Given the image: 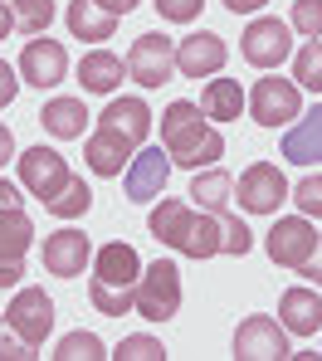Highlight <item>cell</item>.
Returning <instances> with one entry per match:
<instances>
[{
	"label": "cell",
	"instance_id": "39",
	"mask_svg": "<svg viewBox=\"0 0 322 361\" xmlns=\"http://www.w3.org/2000/svg\"><path fill=\"white\" fill-rule=\"evenodd\" d=\"M298 274H303V279H313V283L322 288V235H318V244H313V254H308V264H303Z\"/></svg>",
	"mask_w": 322,
	"mask_h": 361
},
{
	"label": "cell",
	"instance_id": "10",
	"mask_svg": "<svg viewBox=\"0 0 322 361\" xmlns=\"http://www.w3.org/2000/svg\"><path fill=\"white\" fill-rule=\"evenodd\" d=\"M15 161H20V185H25L39 205H49V200L68 185V176H73V171H68V161L54 152V147H44V142H39V147H30V152H20Z\"/></svg>",
	"mask_w": 322,
	"mask_h": 361
},
{
	"label": "cell",
	"instance_id": "35",
	"mask_svg": "<svg viewBox=\"0 0 322 361\" xmlns=\"http://www.w3.org/2000/svg\"><path fill=\"white\" fill-rule=\"evenodd\" d=\"M220 220H225V254H235V259H244V254L254 249V235H249V225H244L240 215H230V210H225Z\"/></svg>",
	"mask_w": 322,
	"mask_h": 361
},
{
	"label": "cell",
	"instance_id": "4",
	"mask_svg": "<svg viewBox=\"0 0 322 361\" xmlns=\"http://www.w3.org/2000/svg\"><path fill=\"white\" fill-rule=\"evenodd\" d=\"M132 312H137V317H147V322H171V317L181 312V269H176L171 259L142 264Z\"/></svg>",
	"mask_w": 322,
	"mask_h": 361
},
{
	"label": "cell",
	"instance_id": "12",
	"mask_svg": "<svg viewBox=\"0 0 322 361\" xmlns=\"http://www.w3.org/2000/svg\"><path fill=\"white\" fill-rule=\"evenodd\" d=\"M64 78H68V54L59 39H49V35L25 39V49H20V83H30V88H59Z\"/></svg>",
	"mask_w": 322,
	"mask_h": 361
},
{
	"label": "cell",
	"instance_id": "1",
	"mask_svg": "<svg viewBox=\"0 0 322 361\" xmlns=\"http://www.w3.org/2000/svg\"><path fill=\"white\" fill-rule=\"evenodd\" d=\"M147 230L166 249L186 254V259H215L225 254V220L210 210H195L191 200H161L147 215Z\"/></svg>",
	"mask_w": 322,
	"mask_h": 361
},
{
	"label": "cell",
	"instance_id": "36",
	"mask_svg": "<svg viewBox=\"0 0 322 361\" xmlns=\"http://www.w3.org/2000/svg\"><path fill=\"white\" fill-rule=\"evenodd\" d=\"M151 5H156V15L171 20V25H191L195 15L205 10V0H151Z\"/></svg>",
	"mask_w": 322,
	"mask_h": 361
},
{
	"label": "cell",
	"instance_id": "9",
	"mask_svg": "<svg viewBox=\"0 0 322 361\" xmlns=\"http://www.w3.org/2000/svg\"><path fill=\"white\" fill-rule=\"evenodd\" d=\"M288 176L273 166V161H254V166H244V176L235 185V200H240V210H249V215H278V205L288 200Z\"/></svg>",
	"mask_w": 322,
	"mask_h": 361
},
{
	"label": "cell",
	"instance_id": "29",
	"mask_svg": "<svg viewBox=\"0 0 322 361\" xmlns=\"http://www.w3.org/2000/svg\"><path fill=\"white\" fill-rule=\"evenodd\" d=\"M293 83L322 93V39H308L303 49H293Z\"/></svg>",
	"mask_w": 322,
	"mask_h": 361
},
{
	"label": "cell",
	"instance_id": "25",
	"mask_svg": "<svg viewBox=\"0 0 322 361\" xmlns=\"http://www.w3.org/2000/svg\"><path fill=\"white\" fill-rule=\"evenodd\" d=\"M230 200H235V176H230V171H205V176L195 171V180H191V205L195 210L225 215Z\"/></svg>",
	"mask_w": 322,
	"mask_h": 361
},
{
	"label": "cell",
	"instance_id": "44",
	"mask_svg": "<svg viewBox=\"0 0 322 361\" xmlns=\"http://www.w3.org/2000/svg\"><path fill=\"white\" fill-rule=\"evenodd\" d=\"M10 30H15V15H10V10H5V5H0V39H5V35H10Z\"/></svg>",
	"mask_w": 322,
	"mask_h": 361
},
{
	"label": "cell",
	"instance_id": "41",
	"mask_svg": "<svg viewBox=\"0 0 322 361\" xmlns=\"http://www.w3.org/2000/svg\"><path fill=\"white\" fill-rule=\"evenodd\" d=\"M220 5H225L230 15H254V10H264L268 0H220Z\"/></svg>",
	"mask_w": 322,
	"mask_h": 361
},
{
	"label": "cell",
	"instance_id": "38",
	"mask_svg": "<svg viewBox=\"0 0 322 361\" xmlns=\"http://www.w3.org/2000/svg\"><path fill=\"white\" fill-rule=\"evenodd\" d=\"M25 279V259H0V288H20Z\"/></svg>",
	"mask_w": 322,
	"mask_h": 361
},
{
	"label": "cell",
	"instance_id": "32",
	"mask_svg": "<svg viewBox=\"0 0 322 361\" xmlns=\"http://www.w3.org/2000/svg\"><path fill=\"white\" fill-rule=\"evenodd\" d=\"M288 30H298L303 39H322V0H293Z\"/></svg>",
	"mask_w": 322,
	"mask_h": 361
},
{
	"label": "cell",
	"instance_id": "3",
	"mask_svg": "<svg viewBox=\"0 0 322 361\" xmlns=\"http://www.w3.org/2000/svg\"><path fill=\"white\" fill-rule=\"evenodd\" d=\"M137 279H142V254L132 244L113 240L93 254V279H88V302L103 317H123L137 302Z\"/></svg>",
	"mask_w": 322,
	"mask_h": 361
},
{
	"label": "cell",
	"instance_id": "24",
	"mask_svg": "<svg viewBox=\"0 0 322 361\" xmlns=\"http://www.w3.org/2000/svg\"><path fill=\"white\" fill-rule=\"evenodd\" d=\"M200 113L210 122H235L244 113V88L235 78H210L205 93H200Z\"/></svg>",
	"mask_w": 322,
	"mask_h": 361
},
{
	"label": "cell",
	"instance_id": "28",
	"mask_svg": "<svg viewBox=\"0 0 322 361\" xmlns=\"http://www.w3.org/2000/svg\"><path fill=\"white\" fill-rule=\"evenodd\" d=\"M88 205H93V190H88V180L83 176H68V185L44 205L49 215H59V220H78V215H88Z\"/></svg>",
	"mask_w": 322,
	"mask_h": 361
},
{
	"label": "cell",
	"instance_id": "21",
	"mask_svg": "<svg viewBox=\"0 0 322 361\" xmlns=\"http://www.w3.org/2000/svg\"><path fill=\"white\" fill-rule=\"evenodd\" d=\"M128 78V59H118L113 49H88L78 59V83L83 93H118V83Z\"/></svg>",
	"mask_w": 322,
	"mask_h": 361
},
{
	"label": "cell",
	"instance_id": "6",
	"mask_svg": "<svg viewBox=\"0 0 322 361\" xmlns=\"http://www.w3.org/2000/svg\"><path fill=\"white\" fill-rule=\"evenodd\" d=\"M244 103H249V118H254L259 127L278 132V127L298 122V113H303V88H298L293 78H259L254 93H249Z\"/></svg>",
	"mask_w": 322,
	"mask_h": 361
},
{
	"label": "cell",
	"instance_id": "14",
	"mask_svg": "<svg viewBox=\"0 0 322 361\" xmlns=\"http://www.w3.org/2000/svg\"><path fill=\"white\" fill-rule=\"evenodd\" d=\"M5 317L15 322V332L35 347H44V337L54 332V298L44 288H15V298L5 307Z\"/></svg>",
	"mask_w": 322,
	"mask_h": 361
},
{
	"label": "cell",
	"instance_id": "5",
	"mask_svg": "<svg viewBox=\"0 0 322 361\" xmlns=\"http://www.w3.org/2000/svg\"><path fill=\"white\" fill-rule=\"evenodd\" d=\"M240 54L244 63H254V68H278V63L293 59V30H288V20H278V15H259L244 25V35H240Z\"/></svg>",
	"mask_w": 322,
	"mask_h": 361
},
{
	"label": "cell",
	"instance_id": "17",
	"mask_svg": "<svg viewBox=\"0 0 322 361\" xmlns=\"http://www.w3.org/2000/svg\"><path fill=\"white\" fill-rule=\"evenodd\" d=\"M278 152H283V161H293V166H322V108L298 113V122L283 132Z\"/></svg>",
	"mask_w": 322,
	"mask_h": 361
},
{
	"label": "cell",
	"instance_id": "33",
	"mask_svg": "<svg viewBox=\"0 0 322 361\" xmlns=\"http://www.w3.org/2000/svg\"><path fill=\"white\" fill-rule=\"evenodd\" d=\"M288 200H293L308 220H322V171L318 176H303L293 190H288Z\"/></svg>",
	"mask_w": 322,
	"mask_h": 361
},
{
	"label": "cell",
	"instance_id": "20",
	"mask_svg": "<svg viewBox=\"0 0 322 361\" xmlns=\"http://www.w3.org/2000/svg\"><path fill=\"white\" fill-rule=\"evenodd\" d=\"M132 157H137V147L123 142V137H113V132H103V127L83 142V161H88L93 176H123Z\"/></svg>",
	"mask_w": 322,
	"mask_h": 361
},
{
	"label": "cell",
	"instance_id": "40",
	"mask_svg": "<svg viewBox=\"0 0 322 361\" xmlns=\"http://www.w3.org/2000/svg\"><path fill=\"white\" fill-rule=\"evenodd\" d=\"M25 205V195H20V185L15 180H5L0 176V210H20Z\"/></svg>",
	"mask_w": 322,
	"mask_h": 361
},
{
	"label": "cell",
	"instance_id": "19",
	"mask_svg": "<svg viewBox=\"0 0 322 361\" xmlns=\"http://www.w3.org/2000/svg\"><path fill=\"white\" fill-rule=\"evenodd\" d=\"M98 127L113 132V137H123V142H132V147H142L147 132H151V108H147L142 98H113V103L98 113Z\"/></svg>",
	"mask_w": 322,
	"mask_h": 361
},
{
	"label": "cell",
	"instance_id": "22",
	"mask_svg": "<svg viewBox=\"0 0 322 361\" xmlns=\"http://www.w3.org/2000/svg\"><path fill=\"white\" fill-rule=\"evenodd\" d=\"M64 25H68L73 39H88V44H103V39L118 35V15H108V10L93 5V0H68Z\"/></svg>",
	"mask_w": 322,
	"mask_h": 361
},
{
	"label": "cell",
	"instance_id": "26",
	"mask_svg": "<svg viewBox=\"0 0 322 361\" xmlns=\"http://www.w3.org/2000/svg\"><path fill=\"white\" fill-rule=\"evenodd\" d=\"M35 244V225L20 210H0V259H25V249Z\"/></svg>",
	"mask_w": 322,
	"mask_h": 361
},
{
	"label": "cell",
	"instance_id": "15",
	"mask_svg": "<svg viewBox=\"0 0 322 361\" xmlns=\"http://www.w3.org/2000/svg\"><path fill=\"white\" fill-rule=\"evenodd\" d=\"M225 59H230L225 39L210 30H195L186 39H176V73L181 78H215L225 68Z\"/></svg>",
	"mask_w": 322,
	"mask_h": 361
},
{
	"label": "cell",
	"instance_id": "2",
	"mask_svg": "<svg viewBox=\"0 0 322 361\" xmlns=\"http://www.w3.org/2000/svg\"><path fill=\"white\" fill-rule=\"evenodd\" d=\"M161 147H166L171 166H186V171L215 166L225 157L220 127H210V118L200 113V103H186V98L161 113Z\"/></svg>",
	"mask_w": 322,
	"mask_h": 361
},
{
	"label": "cell",
	"instance_id": "27",
	"mask_svg": "<svg viewBox=\"0 0 322 361\" xmlns=\"http://www.w3.org/2000/svg\"><path fill=\"white\" fill-rule=\"evenodd\" d=\"M10 15H15V30L20 35H49V25H54V0H10Z\"/></svg>",
	"mask_w": 322,
	"mask_h": 361
},
{
	"label": "cell",
	"instance_id": "8",
	"mask_svg": "<svg viewBox=\"0 0 322 361\" xmlns=\"http://www.w3.org/2000/svg\"><path fill=\"white\" fill-rule=\"evenodd\" d=\"M176 73V39L171 35H137L128 49V78H137L142 88H161Z\"/></svg>",
	"mask_w": 322,
	"mask_h": 361
},
{
	"label": "cell",
	"instance_id": "16",
	"mask_svg": "<svg viewBox=\"0 0 322 361\" xmlns=\"http://www.w3.org/2000/svg\"><path fill=\"white\" fill-rule=\"evenodd\" d=\"M88 264H93V244L83 230H54L44 240V269L54 279H78Z\"/></svg>",
	"mask_w": 322,
	"mask_h": 361
},
{
	"label": "cell",
	"instance_id": "31",
	"mask_svg": "<svg viewBox=\"0 0 322 361\" xmlns=\"http://www.w3.org/2000/svg\"><path fill=\"white\" fill-rule=\"evenodd\" d=\"M113 361H166V347H161L156 337L137 332V337H123V342H118Z\"/></svg>",
	"mask_w": 322,
	"mask_h": 361
},
{
	"label": "cell",
	"instance_id": "7",
	"mask_svg": "<svg viewBox=\"0 0 322 361\" xmlns=\"http://www.w3.org/2000/svg\"><path fill=\"white\" fill-rule=\"evenodd\" d=\"M293 357L288 347V327L268 312H254L235 327V361H283Z\"/></svg>",
	"mask_w": 322,
	"mask_h": 361
},
{
	"label": "cell",
	"instance_id": "34",
	"mask_svg": "<svg viewBox=\"0 0 322 361\" xmlns=\"http://www.w3.org/2000/svg\"><path fill=\"white\" fill-rule=\"evenodd\" d=\"M35 357H39V347L25 342L10 317H0V361H35Z\"/></svg>",
	"mask_w": 322,
	"mask_h": 361
},
{
	"label": "cell",
	"instance_id": "11",
	"mask_svg": "<svg viewBox=\"0 0 322 361\" xmlns=\"http://www.w3.org/2000/svg\"><path fill=\"white\" fill-rule=\"evenodd\" d=\"M313 244H318V230H313V220H308V215L273 220V230L264 235V249H268V259H273L278 269H293V274L308 264Z\"/></svg>",
	"mask_w": 322,
	"mask_h": 361
},
{
	"label": "cell",
	"instance_id": "30",
	"mask_svg": "<svg viewBox=\"0 0 322 361\" xmlns=\"http://www.w3.org/2000/svg\"><path fill=\"white\" fill-rule=\"evenodd\" d=\"M103 357H113L93 332H68L64 342L54 347V361H103Z\"/></svg>",
	"mask_w": 322,
	"mask_h": 361
},
{
	"label": "cell",
	"instance_id": "13",
	"mask_svg": "<svg viewBox=\"0 0 322 361\" xmlns=\"http://www.w3.org/2000/svg\"><path fill=\"white\" fill-rule=\"evenodd\" d=\"M166 180H171V157H166V147H137V157L128 161V171H123V190H128L132 205L156 200V195L166 190Z\"/></svg>",
	"mask_w": 322,
	"mask_h": 361
},
{
	"label": "cell",
	"instance_id": "37",
	"mask_svg": "<svg viewBox=\"0 0 322 361\" xmlns=\"http://www.w3.org/2000/svg\"><path fill=\"white\" fill-rule=\"evenodd\" d=\"M15 93H20V68H10V63L0 59V108H10Z\"/></svg>",
	"mask_w": 322,
	"mask_h": 361
},
{
	"label": "cell",
	"instance_id": "23",
	"mask_svg": "<svg viewBox=\"0 0 322 361\" xmlns=\"http://www.w3.org/2000/svg\"><path fill=\"white\" fill-rule=\"evenodd\" d=\"M88 118H93V113L83 108V98H49V103H44V113H39L44 132H49V137H59V142H73V137H83Z\"/></svg>",
	"mask_w": 322,
	"mask_h": 361
},
{
	"label": "cell",
	"instance_id": "42",
	"mask_svg": "<svg viewBox=\"0 0 322 361\" xmlns=\"http://www.w3.org/2000/svg\"><path fill=\"white\" fill-rule=\"evenodd\" d=\"M93 5H103L108 15H118V20H123V15H132V10H137L142 0H93Z\"/></svg>",
	"mask_w": 322,
	"mask_h": 361
},
{
	"label": "cell",
	"instance_id": "18",
	"mask_svg": "<svg viewBox=\"0 0 322 361\" xmlns=\"http://www.w3.org/2000/svg\"><path fill=\"white\" fill-rule=\"evenodd\" d=\"M278 322L288 337H318L322 332V288H288L278 298Z\"/></svg>",
	"mask_w": 322,
	"mask_h": 361
},
{
	"label": "cell",
	"instance_id": "43",
	"mask_svg": "<svg viewBox=\"0 0 322 361\" xmlns=\"http://www.w3.org/2000/svg\"><path fill=\"white\" fill-rule=\"evenodd\" d=\"M10 157H15V132L0 122V171H5V161H10Z\"/></svg>",
	"mask_w": 322,
	"mask_h": 361
}]
</instances>
